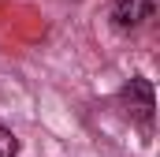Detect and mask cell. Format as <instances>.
Instances as JSON below:
<instances>
[{"label": "cell", "instance_id": "cell-1", "mask_svg": "<svg viewBox=\"0 0 160 157\" xmlns=\"http://www.w3.org/2000/svg\"><path fill=\"white\" fill-rule=\"evenodd\" d=\"M123 105L134 120L149 123L153 120V86H149V78H130L123 86Z\"/></svg>", "mask_w": 160, "mask_h": 157}, {"label": "cell", "instance_id": "cell-2", "mask_svg": "<svg viewBox=\"0 0 160 157\" xmlns=\"http://www.w3.org/2000/svg\"><path fill=\"white\" fill-rule=\"evenodd\" d=\"M153 15V0H112V23L119 30H134Z\"/></svg>", "mask_w": 160, "mask_h": 157}, {"label": "cell", "instance_id": "cell-3", "mask_svg": "<svg viewBox=\"0 0 160 157\" xmlns=\"http://www.w3.org/2000/svg\"><path fill=\"white\" fill-rule=\"evenodd\" d=\"M0 157H19V138H15V131H8L4 123H0Z\"/></svg>", "mask_w": 160, "mask_h": 157}]
</instances>
